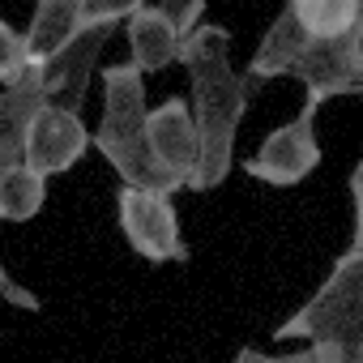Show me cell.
Returning a JSON list of instances; mask_svg holds the SVG:
<instances>
[{
    "mask_svg": "<svg viewBox=\"0 0 363 363\" xmlns=\"http://www.w3.org/2000/svg\"><path fill=\"white\" fill-rule=\"evenodd\" d=\"M179 65L189 73V103L201 128V167L189 193H214L235 171L240 120L248 116L261 82L231 69V30L214 22H201L197 30H189Z\"/></svg>",
    "mask_w": 363,
    "mask_h": 363,
    "instance_id": "cell-1",
    "label": "cell"
},
{
    "mask_svg": "<svg viewBox=\"0 0 363 363\" xmlns=\"http://www.w3.org/2000/svg\"><path fill=\"white\" fill-rule=\"evenodd\" d=\"M248 77H291L303 86V103L312 107H325L342 94H363V26L342 39H312L286 9H278L257 52L248 56Z\"/></svg>",
    "mask_w": 363,
    "mask_h": 363,
    "instance_id": "cell-2",
    "label": "cell"
},
{
    "mask_svg": "<svg viewBox=\"0 0 363 363\" xmlns=\"http://www.w3.org/2000/svg\"><path fill=\"white\" fill-rule=\"evenodd\" d=\"M274 337L303 342L333 363H363V248H346L308 303L274 329Z\"/></svg>",
    "mask_w": 363,
    "mask_h": 363,
    "instance_id": "cell-3",
    "label": "cell"
},
{
    "mask_svg": "<svg viewBox=\"0 0 363 363\" xmlns=\"http://www.w3.org/2000/svg\"><path fill=\"white\" fill-rule=\"evenodd\" d=\"M94 150L124 184L162 189L171 193V179L150 150V107H145V73L124 65H103V120L94 128ZM175 197V193H171Z\"/></svg>",
    "mask_w": 363,
    "mask_h": 363,
    "instance_id": "cell-4",
    "label": "cell"
},
{
    "mask_svg": "<svg viewBox=\"0 0 363 363\" xmlns=\"http://www.w3.org/2000/svg\"><path fill=\"white\" fill-rule=\"evenodd\" d=\"M116 218L124 231V244L150 261V265H189L193 248L179 235V214L171 193L162 189H141V184H124L116 193Z\"/></svg>",
    "mask_w": 363,
    "mask_h": 363,
    "instance_id": "cell-5",
    "label": "cell"
},
{
    "mask_svg": "<svg viewBox=\"0 0 363 363\" xmlns=\"http://www.w3.org/2000/svg\"><path fill=\"white\" fill-rule=\"evenodd\" d=\"M316 111H320V107L303 103L295 120H286V124H278L274 133H265L261 145L240 162L244 175L261 179V184H274V189H295V184H303V179L320 167V158H325V154H320V141H316Z\"/></svg>",
    "mask_w": 363,
    "mask_h": 363,
    "instance_id": "cell-6",
    "label": "cell"
},
{
    "mask_svg": "<svg viewBox=\"0 0 363 363\" xmlns=\"http://www.w3.org/2000/svg\"><path fill=\"white\" fill-rule=\"evenodd\" d=\"M150 150L171 179V193L193 189L201 167V128L189 99H167L150 107Z\"/></svg>",
    "mask_w": 363,
    "mask_h": 363,
    "instance_id": "cell-7",
    "label": "cell"
},
{
    "mask_svg": "<svg viewBox=\"0 0 363 363\" xmlns=\"http://www.w3.org/2000/svg\"><path fill=\"white\" fill-rule=\"evenodd\" d=\"M90 145H94V133L86 128L82 111H73V107H65V103H43V111H39L35 124H30L26 158H22V162H30L39 175L52 179V175L73 171V167L86 158Z\"/></svg>",
    "mask_w": 363,
    "mask_h": 363,
    "instance_id": "cell-8",
    "label": "cell"
},
{
    "mask_svg": "<svg viewBox=\"0 0 363 363\" xmlns=\"http://www.w3.org/2000/svg\"><path fill=\"white\" fill-rule=\"evenodd\" d=\"M116 30L124 26H86L82 35H73L69 48H60L56 56L43 60V90L52 103H65L73 111L86 107V94H90V82H94V69H99V56L107 52V43L116 39Z\"/></svg>",
    "mask_w": 363,
    "mask_h": 363,
    "instance_id": "cell-9",
    "label": "cell"
},
{
    "mask_svg": "<svg viewBox=\"0 0 363 363\" xmlns=\"http://www.w3.org/2000/svg\"><path fill=\"white\" fill-rule=\"evenodd\" d=\"M43 103H52L43 90V65H35L26 77L9 86H0V167L26 158V137Z\"/></svg>",
    "mask_w": 363,
    "mask_h": 363,
    "instance_id": "cell-10",
    "label": "cell"
},
{
    "mask_svg": "<svg viewBox=\"0 0 363 363\" xmlns=\"http://www.w3.org/2000/svg\"><path fill=\"white\" fill-rule=\"evenodd\" d=\"M124 39H128V60L150 77V73H162L171 65H179V52H184V30L171 13H162L158 5H145L141 13H133L124 22Z\"/></svg>",
    "mask_w": 363,
    "mask_h": 363,
    "instance_id": "cell-11",
    "label": "cell"
},
{
    "mask_svg": "<svg viewBox=\"0 0 363 363\" xmlns=\"http://www.w3.org/2000/svg\"><path fill=\"white\" fill-rule=\"evenodd\" d=\"M86 0H39L30 22H26V39L35 48V60L43 65L48 56H56L60 48L73 43V35L86 30V13H82Z\"/></svg>",
    "mask_w": 363,
    "mask_h": 363,
    "instance_id": "cell-12",
    "label": "cell"
},
{
    "mask_svg": "<svg viewBox=\"0 0 363 363\" xmlns=\"http://www.w3.org/2000/svg\"><path fill=\"white\" fill-rule=\"evenodd\" d=\"M282 9L312 39H342L363 26V0H286Z\"/></svg>",
    "mask_w": 363,
    "mask_h": 363,
    "instance_id": "cell-13",
    "label": "cell"
},
{
    "mask_svg": "<svg viewBox=\"0 0 363 363\" xmlns=\"http://www.w3.org/2000/svg\"><path fill=\"white\" fill-rule=\"evenodd\" d=\"M48 206V175H39L30 162L0 167V218L9 227L30 223Z\"/></svg>",
    "mask_w": 363,
    "mask_h": 363,
    "instance_id": "cell-14",
    "label": "cell"
},
{
    "mask_svg": "<svg viewBox=\"0 0 363 363\" xmlns=\"http://www.w3.org/2000/svg\"><path fill=\"white\" fill-rule=\"evenodd\" d=\"M35 48L26 39V30L9 26V22H0V86H9L18 77H26L35 69Z\"/></svg>",
    "mask_w": 363,
    "mask_h": 363,
    "instance_id": "cell-15",
    "label": "cell"
},
{
    "mask_svg": "<svg viewBox=\"0 0 363 363\" xmlns=\"http://www.w3.org/2000/svg\"><path fill=\"white\" fill-rule=\"evenodd\" d=\"M145 5H154V0H86L82 13H86V26H124L133 13H141Z\"/></svg>",
    "mask_w": 363,
    "mask_h": 363,
    "instance_id": "cell-16",
    "label": "cell"
},
{
    "mask_svg": "<svg viewBox=\"0 0 363 363\" xmlns=\"http://www.w3.org/2000/svg\"><path fill=\"white\" fill-rule=\"evenodd\" d=\"M346 193H350V248H363V158L346 179Z\"/></svg>",
    "mask_w": 363,
    "mask_h": 363,
    "instance_id": "cell-17",
    "label": "cell"
},
{
    "mask_svg": "<svg viewBox=\"0 0 363 363\" xmlns=\"http://www.w3.org/2000/svg\"><path fill=\"white\" fill-rule=\"evenodd\" d=\"M154 5H158L162 13H171L184 35H189V30H197V26H201V18H206V0H154Z\"/></svg>",
    "mask_w": 363,
    "mask_h": 363,
    "instance_id": "cell-18",
    "label": "cell"
},
{
    "mask_svg": "<svg viewBox=\"0 0 363 363\" xmlns=\"http://www.w3.org/2000/svg\"><path fill=\"white\" fill-rule=\"evenodd\" d=\"M0 291H5V299H9L13 308H22V312H39V308H43V303H39V295H35V291H26L9 269H0Z\"/></svg>",
    "mask_w": 363,
    "mask_h": 363,
    "instance_id": "cell-19",
    "label": "cell"
},
{
    "mask_svg": "<svg viewBox=\"0 0 363 363\" xmlns=\"http://www.w3.org/2000/svg\"><path fill=\"white\" fill-rule=\"evenodd\" d=\"M231 363H312V346H303V350H295V354H265V350L244 346Z\"/></svg>",
    "mask_w": 363,
    "mask_h": 363,
    "instance_id": "cell-20",
    "label": "cell"
},
{
    "mask_svg": "<svg viewBox=\"0 0 363 363\" xmlns=\"http://www.w3.org/2000/svg\"><path fill=\"white\" fill-rule=\"evenodd\" d=\"M312 363H333V359H320V354H316V350H312Z\"/></svg>",
    "mask_w": 363,
    "mask_h": 363,
    "instance_id": "cell-21",
    "label": "cell"
}]
</instances>
